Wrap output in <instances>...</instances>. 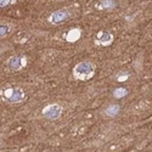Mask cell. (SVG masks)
I'll return each instance as SVG.
<instances>
[{
    "label": "cell",
    "instance_id": "11",
    "mask_svg": "<svg viewBox=\"0 0 152 152\" xmlns=\"http://www.w3.org/2000/svg\"><path fill=\"white\" fill-rule=\"evenodd\" d=\"M10 3H12V0H0V7H4L9 5Z\"/></svg>",
    "mask_w": 152,
    "mask_h": 152
},
{
    "label": "cell",
    "instance_id": "3",
    "mask_svg": "<svg viewBox=\"0 0 152 152\" xmlns=\"http://www.w3.org/2000/svg\"><path fill=\"white\" fill-rule=\"evenodd\" d=\"M5 96L10 102H20V101L23 99L25 94H23V91H22V89L13 88V89H10V90H6Z\"/></svg>",
    "mask_w": 152,
    "mask_h": 152
},
{
    "label": "cell",
    "instance_id": "5",
    "mask_svg": "<svg viewBox=\"0 0 152 152\" xmlns=\"http://www.w3.org/2000/svg\"><path fill=\"white\" fill-rule=\"evenodd\" d=\"M112 39H113V37L111 33H108V32H102V33H100L98 37H96V44L107 46V45H110L112 43Z\"/></svg>",
    "mask_w": 152,
    "mask_h": 152
},
{
    "label": "cell",
    "instance_id": "12",
    "mask_svg": "<svg viewBox=\"0 0 152 152\" xmlns=\"http://www.w3.org/2000/svg\"><path fill=\"white\" fill-rule=\"evenodd\" d=\"M55 1H62V0H55Z\"/></svg>",
    "mask_w": 152,
    "mask_h": 152
},
{
    "label": "cell",
    "instance_id": "6",
    "mask_svg": "<svg viewBox=\"0 0 152 152\" xmlns=\"http://www.w3.org/2000/svg\"><path fill=\"white\" fill-rule=\"evenodd\" d=\"M22 63H23V58L21 56H12L10 60H9V67L11 68V70H20L22 67Z\"/></svg>",
    "mask_w": 152,
    "mask_h": 152
},
{
    "label": "cell",
    "instance_id": "9",
    "mask_svg": "<svg viewBox=\"0 0 152 152\" xmlns=\"http://www.w3.org/2000/svg\"><path fill=\"white\" fill-rule=\"evenodd\" d=\"M127 95V89L124 88H118L113 91V96L117 99H121V98H124V96Z\"/></svg>",
    "mask_w": 152,
    "mask_h": 152
},
{
    "label": "cell",
    "instance_id": "7",
    "mask_svg": "<svg viewBox=\"0 0 152 152\" xmlns=\"http://www.w3.org/2000/svg\"><path fill=\"white\" fill-rule=\"evenodd\" d=\"M118 112H119V106L118 105H111V106H108V107L106 108V111H105V113L107 114V116H110V117L116 116Z\"/></svg>",
    "mask_w": 152,
    "mask_h": 152
},
{
    "label": "cell",
    "instance_id": "1",
    "mask_svg": "<svg viewBox=\"0 0 152 152\" xmlns=\"http://www.w3.org/2000/svg\"><path fill=\"white\" fill-rule=\"evenodd\" d=\"M94 72H95L94 64L90 63V62H86V61L78 63L74 67V70H73L74 77L77 79H80V80L90 79V78L94 76Z\"/></svg>",
    "mask_w": 152,
    "mask_h": 152
},
{
    "label": "cell",
    "instance_id": "8",
    "mask_svg": "<svg viewBox=\"0 0 152 152\" xmlns=\"http://www.w3.org/2000/svg\"><path fill=\"white\" fill-rule=\"evenodd\" d=\"M113 6H116L114 0H102V1L100 3L101 9H112Z\"/></svg>",
    "mask_w": 152,
    "mask_h": 152
},
{
    "label": "cell",
    "instance_id": "2",
    "mask_svg": "<svg viewBox=\"0 0 152 152\" xmlns=\"http://www.w3.org/2000/svg\"><path fill=\"white\" fill-rule=\"evenodd\" d=\"M62 112V107L57 104H52L49 105L46 107H44L43 110V114L49 119H56L60 117V114Z\"/></svg>",
    "mask_w": 152,
    "mask_h": 152
},
{
    "label": "cell",
    "instance_id": "10",
    "mask_svg": "<svg viewBox=\"0 0 152 152\" xmlns=\"http://www.w3.org/2000/svg\"><path fill=\"white\" fill-rule=\"evenodd\" d=\"M10 31H11V28H10L9 26L1 25V26H0V37H5Z\"/></svg>",
    "mask_w": 152,
    "mask_h": 152
},
{
    "label": "cell",
    "instance_id": "4",
    "mask_svg": "<svg viewBox=\"0 0 152 152\" xmlns=\"http://www.w3.org/2000/svg\"><path fill=\"white\" fill-rule=\"evenodd\" d=\"M67 17H68V13L64 10H57V11H55V12H52L51 15H50L49 21L51 22V23L56 25V23H60V22L64 21Z\"/></svg>",
    "mask_w": 152,
    "mask_h": 152
}]
</instances>
